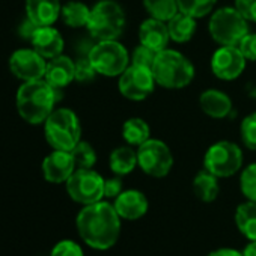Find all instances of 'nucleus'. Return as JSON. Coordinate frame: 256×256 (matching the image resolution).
I'll return each instance as SVG.
<instances>
[{"label": "nucleus", "instance_id": "c85d7f7f", "mask_svg": "<svg viewBox=\"0 0 256 256\" xmlns=\"http://www.w3.org/2000/svg\"><path fill=\"white\" fill-rule=\"evenodd\" d=\"M74 162H76V168L77 169H92L95 162H96V154L95 150L90 146V144L88 142H78L76 145V148L71 151Z\"/></svg>", "mask_w": 256, "mask_h": 256}, {"label": "nucleus", "instance_id": "4be33fe9", "mask_svg": "<svg viewBox=\"0 0 256 256\" xmlns=\"http://www.w3.org/2000/svg\"><path fill=\"white\" fill-rule=\"evenodd\" d=\"M235 223L238 230L250 241L256 240V202L248 200L238 205L235 211Z\"/></svg>", "mask_w": 256, "mask_h": 256}, {"label": "nucleus", "instance_id": "4c0bfd02", "mask_svg": "<svg viewBox=\"0 0 256 256\" xmlns=\"http://www.w3.org/2000/svg\"><path fill=\"white\" fill-rule=\"evenodd\" d=\"M208 256H244V254L235 248H217V250L211 252Z\"/></svg>", "mask_w": 256, "mask_h": 256}, {"label": "nucleus", "instance_id": "f03ea898", "mask_svg": "<svg viewBox=\"0 0 256 256\" xmlns=\"http://www.w3.org/2000/svg\"><path fill=\"white\" fill-rule=\"evenodd\" d=\"M56 90L46 80L24 82L17 92V110L20 116L34 125L46 122L54 110Z\"/></svg>", "mask_w": 256, "mask_h": 256}, {"label": "nucleus", "instance_id": "58836bf2", "mask_svg": "<svg viewBox=\"0 0 256 256\" xmlns=\"http://www.w3.org/2000/svg\"><path fill=\"white\" fill-rule=\"evenodd\" d=\"M242 254H244V256H256V240H254V241H250V242L244 247Z\"/></svg>", "mask_w": 256, "mask_h": 256}, {"label": "nucleus", "instance_id": "f3484780", "mask_svg": "<svg viewBox=\"0 0 256 256\" xmlns=\"http://www.w3.org/2000/svg\"><path fill=\"white\" fill-rule=\"evenodd\" d=\"M139 38H140L142 46L156 52H162L168 47L169 40H170L169 28L164 22H160L151 17L140 24Z\"/></svg>", "mask_w": 256, "mask_h": 256}, {"label": "nucleus", "instance_id": "20e7f679", "mask_svg": "<svg viewBox=\"0 0 256 256\" xmlns=\"http://www.w3.org/2000/svg\"><path fill=\"white\" fill-rule=\"evenodd\" d=\"M44 133L48 145L59 151H72L80 142L82 126L77 114L70 108L53 110L44 122Z\"/></svg>", "mask_w": 256, "mask_h": 256}, {"label": "nucleus", "instance_id": "e433bc0d", "mask_svg": "<svg viewBox=\"0 0 256 256\" xmlns=\"http://www.w3.org/2000/svg\"><path fill=\"white\" fill-rule=\"evenodd\" d=\"M122 193V180L120 178H110L104 180V198L116 199Z\"/></svg>", "mask_w": 256, "mask_h": 256}, {"label": "nucleus", "instance_id": "b1692460", "mask_svg": "<svg viewBox=\"0 0 256 256\" xmlns=\"http://www.w3.org/2000/svg\"><path fill=\"white\" fill-rule=\"evenodd\" d=\"M193 190H194V194L202 202L210 204V202L216 200V198L218 196V192H220L217 176L212 175L211 172H208L206 169L200 170L193 180Z\"/></svg>", "mask_w": 256, "mask_h": 256}, {"label": "nucleus", "instance_id": "7ed1b4c3", "mask_svg": "<svg viewBox=\"0 0 256 256\" xmlns=\"http://www.w3.org/2000/svg\"><path fill=\"white\" fill-rule=\"evenodd\" d=\"M152 74L160 86L166 89H181L192 83L194 68L184 54L164 48L157 53Z\"/></svg>", "mask_w": 256, "mask_h": 256}, {"label": "nucleus", "instance_id": "dca6fc26", "mask_svg": "<svg viewBox=\"0 0 256 256\" xmlns=\"http://www.w3.org/2000/svg\"><path fill=\"white\" fill-rule=\"evenodd\" d=\"M34 50H36L44 59H53L60 56L64 50V38L52 26H40L32 36Z\"/></svg>", "mask_w": 256, "mask_h": 256}, {"label": "nucleus", "instance_id": "7c9ffc66", "mask_svg": "<svg viewBox=\"0 0 256 256\" xmlns=\"http://www.w3.org/2000/svg\"><path fill=\"white\" fill-rule=\"evenodd\" d=\"M241 140L248 150H256V113L246 116L241 122Z\"/></svg>", "mask_w": 256, "mask_h": 256}, {"label": "nucleus", "instance_id": "0eeeda50", "mask_svg": "<svg viewBox=\"0 0 256 256\" xmlns=\"http://www.w3.org/2000/svg\"><path fill=\"white\" fill-rule=\"evenodd\" d=\"M210 34L220 46H238L242 36L248 34L247 20L236 8H220L210 20Z\"/></svg>", "mask_w": 256, "mask_h": 256}, {"label": "nucleus", "instance_id": "423d86ee", "mask_svg": "<svg viewBox=\"0 0 256 256\" xmlns=\"http://www.w3.org/2000/svg\"><path fill=\"white\" fill-rule=\"evenodd\" d=\"M88 58L95 71L106 77L120 76L130 62L126 48L116 40L98 41L90 47Z\"/></svg>", "mask_w": 256, "mask_h": 256}, {"label": "nucleus", "instance_id": "9b49d317", "mask_svg": "<svg viewBox=\"0 0 256 256\" xmlns=\"http://www.w3.org/2000/svg\"><path fill=\"white\" fill-rule=\"evenodd\" d=\"M156 83L151 68L132 64L119 76V92L126 100L142 101L152 94Z\"/></svg>", "mask_w": 256, "mask_h": 256}, {"label": "nucleus", "instance_id": "412c9836", "mask_svg": "<svg viewBox=\"0 0 256 256\" xmlns=\"http://www.w3.org/2000/svg\"><path fill=\"white\" fill-rule=\"evenodd\" d=\"M108 164L112 172L118 176L128 175L138 166V151H134L130 146H119L112 151Z\"/></svg>", "mask_w": 256, "mask_h": 256}, {"label": "nucleus", "instance_id": "aec40b11", "mask_svg": "<svg viewBox=\"0 0 256 256\" xmlns=\"http://www.w3.org/2000/svg\"><path fill=\"white\" fill-rule=\"evenodd\" d=\"M199 102H200V108L204 110V113L217 119L226 118L232 110L230 98L224 92L217 90V89H208L202 92Z\"/></svg>", "mask_w": 256, "mask_h": 256}, {"label": "nucleus", "instance_id": "2f4dec72", "mask_svg": "<svg viewBox=\"0 0 256 256\" xmlns=\"http://www.w3.org/2000/svg\"><path fill=\"white\" fill-rule=\"evenodd\" d=\"M50 256H84V253L76 241L62 240L52 248Z\"/></svg>", "mask_w": 256, "mask_h": 256}, {"label": "nucleus", "instance_id": "f704fd0d", "mask_svg": "<svg viewBox=\"0 0 256 256\" xmlns=\"http://www.w3.org/2000/svg\"><path fill=\"white\" fill-rule=\"evenodd\" d=\"M246 60H256V34H247L236 46Z\"/></svg>", "mask_w": 256, "mask_h": 256}, {"label": "nucleus", "instance_id": "ddd939ff", "mask_svg": "<svg viewBox=\"0 0 256 256\" xmlns=\"http://www.w3.org/2000/svg\"><path fill=\"white\" fill-rule=\"evenodd\" d=\"M246 68V58L236 46H222L211 59V70L217 78L235 80Z\"/></svg>", "mask_w": 256, "mask_h": 256}, {"label": "nucleus", "instance_id": "bb28decb", "mask_svg": "<svg viewBox=\"0 0 256 256\" xmlns=\"http://www.w3.org/2000/svg\"><path fill=\"white\" fill-rule=\"evenodd\" d=\"M144 5L152 18L164 23L172 20L180 12L176 0H144Z\"/></svg>", "mask_w": 256, "mask_h": 256}, {"label": "nucleus", "instance_id": "4468645a", "mask_svg": "<svg viewBox=\"0 0 256 256\" xmlns=\"http://www.w3.org/2000/svg\"><path fill=\"white\" fill-rule=\"evenodd\" d=\"M76 162L71 151L54 150L42 162V174L48 182L60 184L66 182L70 176L76 172Z\"/></svg>", "mask_w": 256, "mask_h": 256}, {"label": "nucleus", "instance_id": "f257e3e1", "mask_svg": "<svg viewBox=\"0 0 256 256\" xmlns=\"http://www.w3.org/2000/svg\"><path fill=\"white\" fill-rule=\"evenodd\" d=\"M77 232L92 248L107 250L113 247L120 235V217L108 202L84 205L76 218Z\"/></svg>", "mask_w": 256, "mask_h": 256}, {"label": "nucleus", "instance_id": "6e6552de", "mask_svg": "<svg viewBox=\"0 0 256 256\" xmlns=\"http://www.w3.org/2000/svg\"><path fill=\"white\" fill-rule=\"evenodd\" d=\"M204 166L217 178L232 176L242 166V151L232 142H217L206 151Z\"/></svg>", "mask_w": 256, "mask_h": 256}, {"label": "nucleus", "instance_id": "6ab92c4d", "mask_svg": "<svg viewBox=\"0 0 256 256\" xmlns=\"http://www.w3.org/2000/svg\"><path fill=\"white\" fill-rule=\"evenodd\" d=\"M60 11V0H26L28 18L36 26H52Z\"/></svg>", "mask_w": 256, "mask_h": 256}, {"label": "nucleus", "instance_id": "f8f14e48", "mask_svg": "<svg viewBox=\"0 0 256 256\" xmlns=\"http://www.w3.org/2000/svg\"><path fill=\"white\" fill-rule=\"evenodd\" d=\"M47 62L46 59L32 48H22L12 53L10 59V70L11 72L23 80V82H34L41 80L46 76Z\"/></svg>", "mask_w": 256, "mask_h": 256}, {"label": "nucleus", "instance_id": "2eb2a0df", "mask_svg": "<svg viewBox=\"0 0 256 256\" xmlns=\"http://www.w3.org/2000/svg\"><path fill=\"white\" fill-rule=\"evenodd\" d=\"M116 212L120 218L138 220L148 212V199L139 190H125L122 192L113 204Z\"/></svg>", "mask_w": 256, "mask_h": 256}, {"label": "nucleus", "instance_id": "473e14b6", "mask_svg": "<svg viewBox=\"0 0 256 256\" xmlns=\"http://www.w3.org/2000/svg\"><path fill=\"white\" fill-rule=\"evenodd\" d=\"M157 53H158V52L151 50V48H148V47H145V46L140 44V46L134 50V53H133V64H136V65H144V66H148V68L152 70V65H154V62H156Z\"/></svg>", "mask_w": 256, "mask_h": 256}, {"label": "nucleus", "instance_id": "393cba45", "mask_svg": "<svg viewBox=\"0 0 256 256\" xmlns=\"http://www.w3.org/2000/svg\"><path fill=\"white\" fill-rule=\"evenodd\" d=\"M150 125L140 118H132L125 120L122 126V138L128 145L139 146L150 139Z\"/></svg>", "mask_w": 256, "mask_h": 256}, {"label": "nucleus", "instance_id": "1a4fd4ad", "mask_svg": "<svg viewBox=\"0 0 256 256\" xmlns=\"http://www.w3.org/2000/svg\"><path fill=\"white\" fill-rule=\"evenodd\" d=\"M138 164L146 175L163 178L174 166V156L164 142L148 139L138 146Z\"/></svg>", "mask_w": 256, "mask_h": 256}, {"label": "nucleus", "instance_id": "a211bd4d", "mask_svg": "<svg viewBox=\"0 0 256 256\" xmlns=\"http://www.w3.org/2000/svg\"><path fill=\"white\" fill-rule=\"evenodd\" d=\"M76 78V64L66 56H56L50 59L46 68L44 80L54 89L68 86Z\"/></svg>", "mask_w": 256, "mask_h": 256}, {"label": "nucleus", "instance_id": "c9c22d12", "mask_svg": "<svg viewBox=\"0 0 256 256\" xmlns=\"http://www.w3.org/2000/svg\"><path fill=\"white\" fill-rule=\"evenodd\" d=\"M235 8L247 22L256 23V0H235Z\"/></svg>", "mask_w": 256, "mask_h": 256}, {"label": "nucleus", "instance_id": "72a5a7b5", "mask_svg": "<svg viewBox=\"0 0 256 256\" xmlns=\"http://www.w3.org/2000/svg\"><path fill=\"white\" fill-rule=\"evenodd\" d=\"M96 71L95 68L92 66L89 58H83V59H78L76 62V80L78 82H89L95 77Z\"/></svg>", "mask_w": 256, "mask_h": 256}, {"label": "nucleus", "instance_id": "a878e982", "mask_svg": "<svg viewBox=\"0 0 256 256\" xmlns=\"http://www.w3.org/2000/svg\"><path fill=\"white\" fill-rule=\"evenodd\" d=\"M60 16L64 23L70 28H83L88 26L90 10L82 2H68L62 6Z\"/></svg>", "mask_w": 256, "mask_h": 256}, {"label": "nucleus", "instance_id": "39448f33", "mask_svg": "<svg viewBox=\"0 0 256 256\" xmlns=\"http://www.w3.org/2000/svg\"><path fill=\"white\" fill-rule=\"evenodd\" d=\"M125 26V14L114 0H101L92 10L88 30L98 41L116 40Z\"/></svg>", "mask_w": 256, "mask_h": 256}, {"label": "nucleus", "instance_id": "5701e85b", "mask_svg": "<svg viewBox=\"0 0 256 256\" xmlns=\"http://www.w3.org/2000/svg\"><path fill=\"white\" fill-rule=\"evenodd\" d=\"M168 28H169V35L170 40L175 42H187L192 40V36L196 32V18L184 14V12H178L172 20L168 22Z\"/></svg>", "mask_w": 256, "mask_h": 256}, {"label": "nucleus", "instance_id": "c756f323", "mask_svg": "<svg viewBox=\"0 0 256 256\" xmlns=\"http://www.w3.org/2000/svg\"><path fill=\"white\" fill-rule=\"evenodd\" d=\"M241 193L248 199L256 202V163L247 166L240 176Z\"/></svg>", "mask_w": 256, "mask_h": 256}, {"label": "nucleus", "instance_id": "9d476101", "mask_svg": "<svg viewBox=\"0 0 256 256\" xmlns=\"http://www.w3.org/2000/svg\"><path fill=\"white\" fill-rule=\"evenodd\" d=\"M66 192L74 202L90 205L104 198V180L92 169H77L66 181Z\"/></svg>", "mask_w": 256, "mask_h": 256}, {"label": "nucleus", "instance_id": "cd10ccee", "mask_svg": "<svg viewBox=\"0 0 256 256\" xmlns=\"http://www.w3.org/2000/svg\"><path fill=\"white\" fill-rule=\"evenodd\" d=\"M217 0H176L180 12L193 18H202L212 11Z\"/></svg>", "mask_w": 256, "mask_h": 256}]
</instances>
